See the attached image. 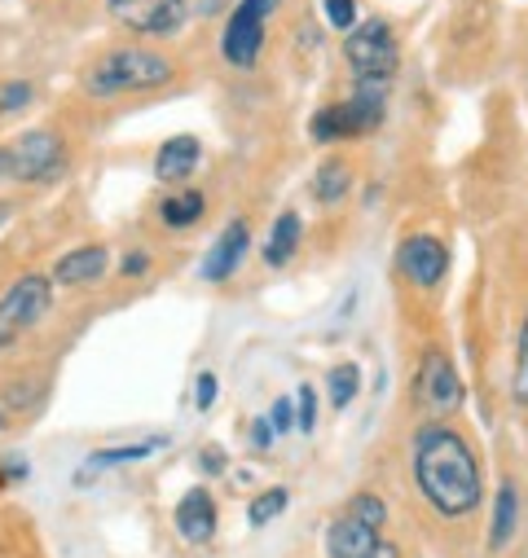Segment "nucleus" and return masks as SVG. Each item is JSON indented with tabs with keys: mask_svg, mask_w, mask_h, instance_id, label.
Wrapping results in <instances>:
<instances>
[{
	"mask_svg": "<svg viewBox=\"0 0 528 558\" xmlns=\"http://www.w3.org/2000/svg\"><path fill=\"white\" fill-rule=\"evenodd\" d=\"M194 400H199V409H212V400H216V374H199Z\"/></svg>",
	"mask_w": 528,
	"mask_h": 558,
	"instance_id": "obj_29",
	"label": "nucleus"
},
{
	"mask_svg": "<svg viewBox=\"0 0 528 558\" xmlns=\"http://www.w3.org/2000/svg\"><path fill=\"white\" fill-rule=\"evenodd\" d=\"M164 440H142V445H123V449H97L88 458V471H106V466H123V462H142L151 453H159Z\"/></svg>",
	"mask_w": 528,
	"mask_h": 558,
	"instance_id": "obj_18",
	"label": "nucleus"
},
{
	"mask_svg": "<svg viewBox=\"0 0 528 558\" xmlns=\"http://www.w3.org/2000/svg\"><path fill=\"white\" fill-rule=\"evenodd\" d=\"M515 519H519V497H515V484H502V488H497V501H493L489 549H502V545L515 536Z\"/></svg>",
	"mask_w": 528,
	"mask_h": 558,
	"instance_id": "obj_16",
	"label": "nucleus"
},
{
	"mask_svg": "<svg viewBox=\"0 0 528 558\" xmlns=\"http://www.w3.org/2000/svg\"><path fill=\"white\" fill-rule=\"evenodd\" d=\"M53 304V277L45 272H23L10 291L0 295V348L19 343Z\"/></svg>",
	"mask_w": 528,
	"mask_h": 558,
	"instance_id": "obj_3",
	"label": "nucleus"
},
{
	"mask_svg": "<svg viewBox=\"0 0 528 558\" xmlns=\"http://www.w3.org/2000/svg\"><path fill=\"white\" fill-rule=\"evenodd\" d=\"M123 272H128V277L146 272V255H128V259H123Z\"/></svg>",
	"mask_w": 528,
	"mask_h": 558,
	"instance_id": "obj_31",
	"label": "nucleus"
},
{
	"mask_svg": "<svg viewBox=\"0 0 528 558\" xmlns=\"http://www.w3.org/2000/svg\"><path fill=\"white\" fill-rule=\"evenodd\" d=\"M32 101V84H5L0 88V110H23Z\"/></svg>",
	"mask_w": 528,
	"mask_h": 558,
	"instance_id": "obj_28",
	"label": "nucleus"
},
{
	"mask_svg": "<svg viewBox=\"0 0 528 558\" xmlns=\"http://www.w3.org/2000/svg\"><path fill=\"white\" fill-rule=\"evenodd\" d=\"M10 220V203H0V225H5Z\"/></svg>",
	"mask_w": 528,
	"mask_h": 558,
	"instance_id": "obj_33",
	"label": "nucleus"
},
{
	"mask_svg": "<svg viewBox=\"0 0 528 558\" xmlns=\"http://www.w3.org/2000/svg\"><path fill=\"white\" fill-rule=\"evenodd\" d=\"M172 80V62L164 53H151V49H137V45H123V49H110L101 53L88 75H84V88L93 97H115V93H146V88H159Z\"/></svg>",
	"mask_w": 528,
	"mask_h": 558,
	"instance_id": "obj_2",
	"label": "nucleus"
},
{
	"mask_svg": "<svg viewBox=\"0 0 528 558\" xmlns=\"http://www.w3.org/2000/svg\"><path fill=\"white\" fill-rule=\"evenodd\" d=\"M515 400L528 404V317L519 330V356H515Z\"/></svg>",
	"mask_w": 528,
	"mask_h": 558,
	"instance_id": "obj_25",
	"label": "nucleus"
},
{
	"mask_svg": "<svg viewBox=\"0 0 528 558\" xmlns=\"http://www.w3.org/2000/svg\"><path fill=\"white\" fill-rule=\"evenodd\" d=\"M177 532L185 541H194V545L212 541V532H216V506H212L207 488H190L181 497V506H177Z\"/></svg>",
	"mask_w": 528,
	"mask_h": 558,
	"instance_id": "obj_12",
	"label": "nucleus"
},
{
	"mask_svg": "<svg viewBox=\"0 0 528 558\" xmlns=\"http://www.w3.org/2000/svg\"><path fill=\"white\" fill-rule=\"evenodd\" d=\"M269 423H274V432H296V400L291 396H283V400H274V409H269Z\"/></svg>",
	"mask_w": 528,
	"mask_h": 558,
	"instance_id": "obj_26",
	"label": "nucleus"
},
{
	"mask_svg": "<svg viewBox=\"0 0 528 558\" xmlns=\"http://www.w3.org/2000/svg\"><path fill=\"white\" fill-rule=\"evenodd\" d=\"M216 5H220V0H194V10H199V14H212Z\"/></svg>",
	"mask_w": 528,
	"mask_h": 558,
	"instance_id": "obj_32",
	"label": "nucleus"
},
{
	"mask_svg": "<svg viewBox=\"0 0 528 558\" xmlns=\"http://www.w3.org/2000/svg\"><path fill=\"white\" fill-rule=\"evenodd\" d=\"M283 510H287V488H269L264 497H255V501L247 506V519H251L255 527H264L269 519H278Z\"/></svg>",
	"mask_w": 528,
	"mask_h": 558,
	"instance_id": "obj_22",
	"label": "nucleus"
},
{
	"mask_svg": "<svg viewBox=\"0 0 528 558\" xmlns=\"http://www.w3.org/2000/svg\"><path fill=\"white\" fill-rule=\"evenodd\" d=\"M396 264H401V272L410 277L415 287L432 291V287H441V277H445V268H449V251H445L441 238L415 233V238L401 242V251H396Z\"/></svg>",
	"mask_w": 528,
	"mask_h": 558,
	"instance_id": "obj_10",
	"label": "nucleus"
},
{
	"mask_svg": "<svg viewBox=\"0 0 528 558\" xmlns=\"http://www.w3.org/2000/svg\"><path fill=\"white\" fill-rule=\"evenodd\" d=\"M348 185H352V172H348V163H322L317 168V181H313V194H317V203H339L344 194H348Z\"/></svg>",
	"mask_w": 528,
	"mask_h": 558,
	"instance_id": "obj_19",
	"label": "nucleus"
},
{
	"mask_svg": "<svg viewBox=\"0 0 528 558\" xmlns=\"http://www.w3.org/2000/svg\"><path fill=\"white\" fill-rule=\"evenodd\" d=\"M344 58L357 71V84H387L396 71V40H392L387 23H365V27L348 32Z\"/></svg>",
	"mask_w": 528,
	"mask_h": 558,
	"instance_id": "obj_6",
	"label": "nucleus"
},
{
	"mask_svg": "<svg viewBox=\"0 0 528 558\" xmlns=\"http://www.w3.org/2000/svg\"><path fill=\"white\" fill-rule=\"evenodd\" d=\"M322 14L335 32H352L357 27V5L352 0H322Z\"/></svg>",
	"mask_w": 528,
	"mask_h": 558,
	"instance_id": "obj_24",
	"label": "nucleus"
},
{
	"mask_svg": "<svg viewBox=\"0 0 528 558\" xmlns=\"http://www.w3.org/2000/svg\"><path fill=\"white\" fill-rule=\"evenodd\" d=\"M0 177H5V146H0Z\"/></svg>",
	"mask_w": 528,
	"mask_h": 558,
	"instance_id": "obj_34",
	"label": "nucleus"
},
{
	"mask_svg": "<svg viewBox=\"0 0 528 558\" xmlns=\"http://www.w3.org/2000/svg\"><path fill=\"white\" fill-rule=\"evenodd\" d=\"M67 155H62V136L58 132H45V128H32L23 132L14 146H5V177L23 181V185H36V181H53L62 172Z\"/></svg>",
	"mask_w": 528,
	"mask_h": 558,
	"instance_id": "obj_4",
	"label": "nucleus"
},
{
	"mask_svg": "<svg viewBox=\"0 0 528 558\" xmlns=\"http://www.w3.org/2000/svg\"><path fill=\"white\" fill-rule=\"evenodd\" d=\"M313 142H352V128H348V114H344V101L339 106H326L313 114Z\"/></svg>",
	"mask_w": 528,
	"mask_h": 558,
	"instance_id": "obj_20",
	"label": "nucleus"
},
{
	"mask_svg": "<svg viewBox=\"0 0 528 558\" xmlns=\"http://www.w3.org/2000/svg\"><path fill=\"white\" fill-rule=\"evenodd\" d=\"M203 159V146H199V136H168V142L159 146L155 155V177L159 181H185Z\"/></svg>",
	"mask_w": 528,
	"mask_h": 558,
	"instance_id": "obj_13",
	"label": "nucleus"
},
{
	"mask_svg": "<svg viewBox=\"0 0 528 558\" xmlns=\"http://www.w3.org/2000/svg\"><path fill=\"white\" fill-rule=\"evenodd\" d=\"M415 480H419V493L428 497V506L445 519H463L480 506V462L471 453V445L432 423L415 436Z\"/></svg>",
	"mask_w": 528,
	"mask_h": 558,
	"instance_id": "obj_1",
	"label": "nucleus"
},
{
	"mask_svg": "<svg viewBox=\"0 0 528 558\" xmlns=\"http://www.w3.org/2000/svg\"><path fill=\"white\" fill-rule=\"evenodd\" d=\"M357 387H361V369H357L352 361L335 365L331 378H326V391H331V404H335V409H348L352 396H357Z\"/></svg>",
	"mask_w": 528,
	"mask_h": 558,
	"instance_id": "obj_21",
	"label": "nucleus"
},
{
	"mask_svg": "<svg viewBox=\"0 0 528 558\" xmlns=\"http://www.w3.org/2000/svg\"><path fill=\"white\" fill-rule=\"evenodd\" d=\"M348 514L361 519V523H370V527H383V519H387V510H383V501H379L374 493H357V497L348 501Z\"/></svg>",
	"mask_w": 528,
	"mask_h": 558,
	"instance_id": "obj_23",
	"label": "nucleus"
},
{
	"mask_svg": "<svg viewBox=\"0 0 528 558\" xmlns=\"http://www.w3.org/2000/svg\"><path fill=\"white\" fill-rule=\"evenodd\" d=\"M247 242H251V229H247V220H229L225 229H220V238L212 242V251H207V259H203V268H199V277L203 282H225V277L242 264V251H247Z\"/></svg>",
	"mask_w": 528,
	"mask_h": 558,
	"instance_id": "obj_11",
	"label": "nucleus"
},
{
	"mask_svg": "<svg viewBox=\"0 0 528 558\" xmlns=\"http://www.w3.org/2000/svg\"><path fill=\"white\" fill-rule=\"evenodd\" d=\"M251 440H255V449H269V445H274V423H269V417H255Z\"/></svg>",
	"mask_w": 528,
	"mask_h": 558,
	"instance_id": "obj_30",
	"label": "nucleus"
},
{
	"mask_svg": "<svg viewBox=\"0 0 528 558\" xmlns=\"http://www.w3.org/2000/svg\"><path fill=\"white\" fill-rule=\"evenodd\" d=\"M159 216H164V225H172V229L199 225V220H203V194H199V190L172 194V198H164V203H159Z\"/></svg>",
	"mask_w": 528,
	"mask_h": 558,
	"instance_id": "obj_17",
	"label": "nucleus"
},
{
	"mask_svg": "<svg viewBox=\"0 0 528 558\" xmlns=\"http://www.w3.org/2000/svg\"><path fill=\"white\" fill-rule=\"evenodd\" d=\"M106 10L137 36H177L190 14L185 0H106Z\"/></svg>",
	"mask_w": 528,
	"mask_h": 558,
	"instance_id": "obj_7",
	"label": "nucleus"
},
{
	"mask_svg": "<svg viewBox=\"0 0 528 558\" xmlns=\"http://www.w3.org/2000/svg\"><path fill=\"white\" fill-rule=\"evenodd\" d=\"M5 423H10V417H5V409H0V432H5Z\"/></svg>",
	"mask_w": 528,
	"mask_h": 558,
	"instance_id": "obj_35",
	"label": "nucleus"
},
{
	"mask_svg": "<svg viewBox=\"0 0 528 558\" xmlns=\"http://www.w3.org/2000/svg\"><path fill=\"white\" fill-rule=\"evenodd\" d=\"M296 413H300V432H313V423H317V400H313V387H300V396H296Z\"/></svg>",
	"mask_w": 528,
	"mask_h": 558,
	"instance_id": "obj_27",
	"label": "nucleus"
},
{
	"mask_svg": "<svg viewBox=\"0 0 528 558\" xmlns=\"http://www.w3.org/2000/svg\"><path fill=\"white\" fill-rule=\"evenodd\" d=\"M326 554H331V558H401L392 541H383L379 527H370V523H361V519H352V514H339V519L331 523V532H326Z\"/></svg>",
	"mask_w": 528,
	"mask_h": 558,
	"instance_id": "obj_9",
	"label": "nucleus"
},
{
	"mask_svg": "<svg viewBox=\"0 0 528 558\" xmlns=\"http://www.w3.org/2000/svg\"><path fill=\"white\" fill-rule=\"evenodd\" d=\"M415 400L432 413V417H449L463 404V383L449 365V356L441 348H428L419 361V378H415Z\"/></svg>",
	"mask_w": 528,
	"mask_h": 558,
	"instance_id": "obj_8",
	"label": "nucleus"
},
{
	"mask_svg": "<svg viewBox=\"0 0 528 558\" xmlns=\"http://www.w3.org/2000/svg\"><path fill=\"white\" fill-rule=\"evenodd\" d=\"M106 272V246H75L53 264V282L58 287H84L97 282Z\"/></svg>",
	"mask_w": 528,
	"mask_h": 558,
	"instance_id": "obj_14",
	"label": "nucleus"
},
{
	"mask_svg": "<svg viewBox=\"0 0 528 558\" xmlns=\"http://www.w3.org/2000/svg\"><path fill=\"white\" fill-rule=\"evenodd\" d=\"M300 238H304V225H300V216L296 211H283L278 220H274V233H269V242H264V264H274V268H283L296 251H300Z\"/></svg>",
	"mask_w": 528,
	"mask_h": 558,
	"instance_id": "obj_15",
	"label": "nucleus"
},
{
	"mask_svg": "<svg viewBox=\"0 0 528 558\" xmlns=\"http://www.w3.org/2000/svg\"><path fill=\"white\" fill-rule=\"evenodd\" d=\"M278 10V0H238V10L229 14V27L220 36V53L229 66L251 71L264 45V19Z\"/></svg>",
	"mask_w": 528,
	"mask_h": 558,
	"instance_id": "obj_5",
	"label": "nucleus"
}]
</instances>
